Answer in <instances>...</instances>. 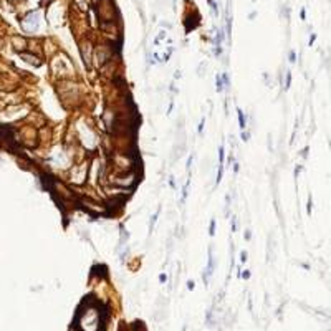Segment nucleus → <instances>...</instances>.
I'll return each mask as SVG.
<instances>
[{
    "label": "nucleus",
    "mask_w": 331,
    "mask_h": 331,
    "mask_svg": "<svg viewBox=\"0 0 331 331\" xmlns=\"http://www.w3.org/2000/svg\"><path fill=\"white\" fill-rule=\"evenodd\" d=\"M20 56L23 58L26 63H30V65H35V66H38L40 65V60L37 58V56H32V55H26V53H20Z\"/></svg>",
    "instance_id": "f257e3e1"
},
{
    "label": "nucleus",
    "mask_w": 331,
    "mask_h": 331,
    "mask_svg": "<svg viewBox=\"0 0 331 331\" xmlns=\"http://www.w3.org/2000/svg\"><path fill=\"white\" fill-rule=\"evenodd\" d=\"M237 113H238V123H240V129L245 131V114L240 108H237Z\"/></svg>",
    "instance_id": "f03ea898"
},
{
    "label": "nucleus",
    "mask_w": 331,
    "mask_h": 331,
    "mask_svg": "<svg viewBox=\"0 0 331 331\" xmlns=\"http://www.w3.org/2000/svg\"><path fill=\"white\" fill-rule=\"evenodd\" d=\"M219 164L224 166V147H222V146L219 147Z\"/></svg>",
    "instance_id": "7ed1b4c3"
},
{
    "label": "nucleus",
    "mask_w": 331,
    "mask_h": 331,
    "mask_svg": "<svg viewBox=\"0 0 331 331\" xmlns=\"http://www.w3.org/2000/svg\"><path fill=\"white\" fill-rule=\"evenodd\" d=\"M224 85H222V81H220V76H217V91H222L224 88H222Z\"/></svg>",
    "instance_id": "20e7f679"
},
{
    "label": "nucleus",
    "mask_w": 331,
    "mask_h": 331,
    "mask_svg": "<svg viewBox=\"0 0 331 331\" xmlns=\"http://www.w3.org/2000/svg\"><path fill=\"white\" fill-rule=\"evenodd\" d=\"M214 232H215V220H212V224H210V235H214Z\"/></svg>",
    "instance_id": "39448f33"
},
{
    "label": "nucleus",
    "mask_w": 331,
    "mask_h": 331,
    "mask_svg": "<svg viewBox=\"0 0 331 331\" xmlns=\"http://www.w3.org/2000/svg\"><path fill=\"white\" fill-rule=\"evenodd\" d=\"M250 237H252V235H250V232H248V230H245V238H247V240H250Z\"/></svg>",
    "instance_id": "423d86ee"
},
{
    "label": "nucleus",
    "mask_w": 331,
    "mask_h": 331,
    "mask_svg": "<svg viewBox=\"0 0 331 331\" xmlns=\"http://www.w3.org/2000/svg\"><path fill=\"white\" fill-rule=\"evenodd\" d=\"M245 258H247V253H245V252H242V260H240V262H245Z\"/></svg>",
    "instance_id": "0eeeda50"
},
{
    "label": "nucleus",
    "mask_w": 331,
    "mask_h": 331,
    "mask_svg": "<svg viewBox=\"0 0 331 331\" xmlns=\"http://www.w3.org/2000/svg\"><path fill=\"white\" fill-rule=\"evenodd\" d=\"M244 277H245V278H248V277H250V272H248V270L244 272Z\"/></svg>",
    "instance_id": "6e6552de"
}]
</instances>
